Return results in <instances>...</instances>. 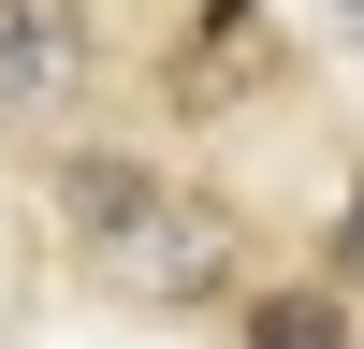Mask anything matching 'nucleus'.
Returning <instances> with one entry per match:
<instances>
[{"mask_svg":"<svg viewBox=\"0 0 364 349\" xmlns=\"http://www.w3.org/2000/svg\"><path fill=\"white\" fill-rule=\"evenodd\" d=\"M248 349H350V320H336V291H262Z\"/></svg>","mask_w":364,"mask_h":349,"instance_id":"nucleus-3","label":"nucleus"},{"mask_svg":"<svg viewBox=\"0 0 364 349\" xmlns=\"http://www.w3.org/2000/svg\"><path fill=\"white\" fill-rule=\"evenodd\" d=\"M58 218H73V262L117 306H204L233 277V218L204 189H175V174H146V160H73Z\"/></svg>","mask_w":364,"mask_h":349,"instance_id":"nucleus-1","label":"nucleus"},{"mask_svg":"<svg viewBox=\"0 0 364 349\" xmlns=\"http://www.w3.org/2000/svg\"><path fill=\"white\" fill-rule=\"evenodd\" d=\"M336 277L364 291V174H350V218H336Z\"/></svg>","mask_w":364,"mask_h":349,"instance_id":"nucleus-4","label":"nucleus"},{"mask_svg":"<svg viewBox=\"0 0 364 349\" xmlns=\"http://www.w3.org/2000/svg\"><path fill=\"white\" fill-rule=\"evenodd\" d=\"M321 15H336V29H350V44H364V0H321Z\"/></svg>","mask_w":364,"mask_h":349,"instance_id":"nucleus-5","label":"nucleus"},{"mask_svg":"<svg viewBox=\"0 0 364 349\" xmlns=\"http://www.w3.org/2000/svg\"><path fill=\"white\" fill-rule=\"evenodd\" d=\"M87 87V0H0V116H58Z\"/></svg>","mask_w":364,"mask_h":349,"instance_id":"nucleus-2","label":"nucleus"}]
</instances>
